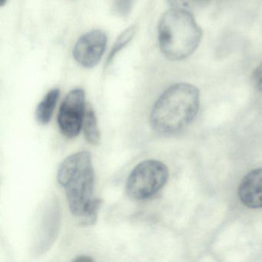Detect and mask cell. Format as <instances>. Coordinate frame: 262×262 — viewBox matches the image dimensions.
Masks as SVG:
<instances>
[{
  "label": "cell",
  "instance_id": "cell-10",
  "mask_svg": "<svg viewBox=\"0 0 262 262\" xmlns=\"http://www.w3.org/2000/svg\"><path fill=\"white\" fill-rule=\"evenodd\" d=\"M137 33V26L133 25L124 30L113 44L106 59V67L110 66L116 56L133 40Z\"/></svg>",
  "mask_w": 262,
  "mask_h": 262
},
{
  "label": "cell",
  "instance_id": "cell-15",
  "mask_svg": "<svg viewBox=\"0 0 262 262\" xmlns=\"http://www.w3.org/2000/svg\"><path fill=\"white\" fill-rule=\"evenodd\" d=\"M7 0H0V6L4 7L6 4H7Z\"/></svg>",
  "mask_w": 262,
  "mask_h": 262
},
{
  "label": "cell",
  "instance_id": "cell-9",
  "mask_svg": "<svg viewBox=\"0 0 262 262\" xmlns=\"http://www.w3.org/2000/svg\"><path fill=\"white\" fill-rule=\"evenodd\" d=\"M85 139L89 143L93 145H98L100 143L101 134L98 125L97 118L93 107L87 104L84 117L83 125Z\"/></svg>",
  "mask_w": 262,
  "mask_h": 262
},
{
  "label": "cell",
  "instance_id": "cell-4",
  "mask_svg": "<svg viewBox=\"0 0 262 262\" xmlns=\"http://www.w3.org/2000/svg\"><path fill=\"white\" fill-rule=\"evenodd\" d=\"M168 169L163 162L145 160L138 164L128 176L127 194L136 200H145L157 194L167 183Z\"/></svg>",
  "mask_w": 262,
  "mask_h": 262
},
{
  "label": "cell",
  "instance_id": "cell-3",
  "mask_svg": "<svg viewBox=\"0 0 262 262\" xmlns=\"http://www.w3.org/2000/svg\"><path fill=\"white\" fill-rule=\"evenodd\" d=\"M57 180L63 187L72 214L82 217L93 207L95 172L89 151H82L67 157L58 170Z\"/></svg>",
  "mask_w": 262,
  "mask_h": 262
},
{
  "label": "cell",
  "instance_id": "cell-8",
  "mask_svg": "<svg viewBox=\"0 0 262 262\" xmlns=\"http://www.w3.org/2000/svg\"><path fill=\"white\" fill-rule=\"evenodd\" d=\"M59 95L60 91L59 89H53L44 96L36 108V119L38 123L46 125L51 121Z\"/></svg>",
  "mask_w": 262,
  "mask_h": 262
},
{
  "label": "cell",
  "instance_id": "cell-1",
  "mask_svg": "<svg viewBox=\"0 0 262 262\" xmlns=\"http://www.w3.org/2000/svg\"><path fill=\"white\" fill-rule=\"evenodd\" d=\"M200 105L199 90L180 82L167 89L153 105L150 124L156 133L171 135L182 131L197 116Z\"/></svg>",
  "mask_w": 262,
  "mask_h": 262
},
{
  "label": "cell",
  "instance_id": "cell-14",
  "mask_svg": "<svg viewBox=\"0 0 262 262\" xmlns=\"http://www.w3.org/2000/svg\"><path fill=\"white\" fill-rule=\"evenodd\" d=\"M74 260L75 261H92L93 259L88 257V256H79V257L74 259Z\"/></svg>",
  "mask_w": 262,
  "mask_h": 262
},
{
  "label": "cell",
  "instance_id": "cell-5",
  "mask_svg": "<svg viewBox=\"0 0 262 262\" xmlns=\"http://www.w3.org/2000/svg\"><path fill=\"white\" fill-rule=\"evenodd\" d=\"M86 105L85 92L82 89H75L67 95L58 114V125L64 136L73 139L79 134Z\"/></svg>",
  "mask_w": 262,
  "mask_h": 262
},
{
  "label": "cell",
  "instance_id": "cell-2",
  "mask_svg": "<svg viewBox=\"0 0 262 262\" xmlns=\"http://www.w3.org/2000/svg\"><path fill=\"white\" fill-rule=\"evenodd\" d=\"M202 39V29L188 10L170 9L159 20V48L168 60L186 59L197 50Z\"/></svg>",
  "mask_w": 262,
  "mask_h": 262
},
{
  "label": "cell",
  "instance_id": "cell-7",
  "mask_svg": "<svg viewBox=\"0 0 262 262\" xmlns=\"http://www.w3.org/2000/svg\"><path fill=\"white\" fill-rule=\"evenodd\" d=\"M238 196L248 208H262V168L252 170L245 176L239 185Z\"/></svg>",
  "mask_w": 262,
  "mask_h": 262
},
{
  "label": "cell",
  "instance_id": "cell-11",
  "mask_svg": "<svg viewBox=\"0 0 262 262\" xmlns=\"http://www.w3.org/2000/svg\"><path fill=\"white\" fill-rule=\"evenodd\" d=\"M136 0H115L113 12L119 17H127L131 13Z\"/></svg>",
  "mask_w": 262,
  "mask_h": 262
},
{
  "label": "cell",
  "instance_id": "cell-12",
  "mask_svg": "<svg viewBox=\"0 0 262 262\" xmlns=\"http://www.w3.org/2000/svg\"><path fill=\"white\" fill-rule=\"evenodd\" d=\"M251 81L254 88L262 92V62L254 69L251 76Z\"/></svg>",
  "mask_w": 262,
  "mask_h": 262
},
{
  "label": "cell",
  "instance_id": "cell-13",
  "mask_svg": "<svg viewBox=\"0 0 262 262\" xmlns=\"http://www.w3.org/2000/svg\"><path fill=\"white\" fill-rule=\"evenodd\" d=\"M194 1L195 0H168V3L171 8L188 10Z\"/></svg>",
  "mask_w": 262,
  "mask_h": 262
},
{
  "label": "cell",
  "instance_id": "cell-6",
  "mask_svg": "<svg viewBox=\"0 0 262 262\" xmlns=\"http://www.w3.org/2000/svg\"><path fill=\"white\" fill-rule=\"evenodd\" d=\"M108 36L100 30H92L82 35L73 48L75 60L84 68L96 67L105 53Z\"/></svg>",
  "mask_w": 262,
  "mask_h": 262
}]
</instances>
